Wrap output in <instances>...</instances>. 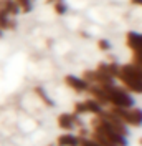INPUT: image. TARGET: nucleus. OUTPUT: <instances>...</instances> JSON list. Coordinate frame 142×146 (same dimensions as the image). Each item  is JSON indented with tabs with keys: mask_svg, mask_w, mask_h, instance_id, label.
Returning <instances> with one entry per match:
<instances>
[{
	"mask_svg": "<svg viewBox=\"0 0 142 146\" xmlns=\"http://www.w3.org/2000/svg\"><path fill=\"white\" fill-rule=\"evenodd\" d=\"M91 126H93V133H96L99 136H103L104 139L111 141L114 146H127V138L122 136L121 133H117L114 128L109 126V123L104 121L99 116H94L91 119Z\"/></svg>",
	"mask_w": 142,
	"mask_h": 146,
	"instance_id": "f03ea898",
	"label": "nucleus"
},
{
	"mask_svg": "<svg viewBox=\"0 0 142 146\" xmlns=\"http://www.w3.org/2000/svg\"><path fill=\"white\" fill-rule=\"evenodd\" d=\"M103 110H104V108H103L96 100L88 98V100L78 101V103L73 106V113H74V115H78V116H81V115H94V116H98Z\"/></svg>",
	"mask_w": 142,
	"mask_h": 146,
	"instance_id": "20e7f679",
	"label": "nucleus"
},
{
	"mask_svg": "<svg viewBox=\"0 0 142 146\" xmlns=\"http://www.w3.org/2000/svg\"><path fill=\"white\" fill-rule=\"evenodd\" d=\"M98 48H99V50H103V52H109V50L112 48V45H111V42H109V40L101 38V40H98Z\"/></svg>",
	"mask_w": 142,
	"mask_h": 146,
	"instance_id": "2eb2a0df",
	"label": "nucleus"
},
{
	"mask_svg": "<svg viewBox=\"0 0 142 146\" xmlns=\"http://www.w3.org/2000/svg\"><path fill=\"white\" fill-rule=\"evenodd\" d=\"M109 111H112L117 118L124 123L126 126L139 128L142 126V110L131 106V108H107Z\"/></svg>",
	"mask_w": 142,
	"mask_h": 146,
	"instance_id": "7ed1b4c3",
	"label": "nucleus"
},
{
	"mask_svg": "<svg viewBox=\"0 0 142 146\" xmlns=\"http://www.w3.org/2000/svg\"><path fill=\"white\" fill-rule=\"evenodd\" d=\"M56 125H58V128L64 129L66 133H71L73 128H76L80 125V116L74 115V113H68V111L60 113L58 118H56Z\"/></svg>",
	"mask_w": 142,
	"mask_h": 146,
	"instance_id": "423d86ee",
	"label": "nucleus"
},
{
	"mask_svg": "<svg viewBox=\"0 0 142 146\" xmlns=\"http://www.w3.org/2000/svg\"><path fill=\"white\" fill-rule=\"evenodd\" d=\"M35 91L38 93V95H40V96H41V100H43L45 103L48 105V106H55V101H51V98H50V96L46 95V91H45L43 88H41V86H38V88H36Z\"/></svg>",
	"mask_w": 142,
	"mask_h": 146,
	"instance_id": "ddd939ff",
	"label": "nucleus"
},
{
	"mask_svg": "<svg viewBox=\"0 0 142 146\" xmlns=\"http://www.w3.org/2000/svg\"><path fill=\"white\" fill-rule=\"evenodd\" d=\"M141 145H142V138H141Z\"/></svg>",
	"mask_w": 142,
	"mask_h": 146,
	"instance_id": "6ab92c4d",
	"label": "nucleus"
},
{
	"mask_svg": "<svg viewBox=\"0 0 142 146\" xmlns=\"http://www.w3.org/2000/svg\"><path fill=\"white\" fill-rule=\"evenodd\" d=\"M17 28V22L13 20V17H9L5 12L0 10V30H15Z\"/></svg>",
	"mask_w": 142,
	"mask_h": 146,
	"instance_id": "f8f14e48",
	"label": "nucleus"
},
{
	"mask_svg": "<svg viewBox=\"0 0 142 146\" xmlns=\"http://www.w3.org/2000/svg\"><path fill=\"white\" fill-rule=\"evenodd\" d=\"M126 45L132 50V53L135 52H142V33L137 32H127L126 33Z\"/></svg>",
	"mask_w": 142,
	"mask_h": 146,
	"instance_id": "1a4fd4ad",
	"label": "nucleus"
},
{
	"mask_svg": "<svg viewBox=\"0 0 142 146\" xmlns=\"http://www.w3.org/2000/svg\"><path fill=\"white\" fill-rule=\"evenodd\" d=\"M98 116H99V118H103L104 121H107V123H109V126L114 128L116 131H117V133H121L122 136H126V138L129 136V128L126 126L124 123H122L121 119L117 118V116H116L112 111H109V110L106 108V110H103V111L99 113Z\"/></svg>",
	"mask_w": 142,
	"mask_h": 146,
	"instance_id": "39448f33",
	"label": "nucleus"
},
{
	"mask_svg": "<svg viewBox=\"0 0 142 146\" xmlns=\"http://www.w3.org/2000/svg\"><path fill=\"white\" fill-rule=\"evenodd\" d=\"M18 3V7H20V12H25V13H28L30 10L33 9L32 7V0H15Z\"/></svg>",
	"mask_w": 142,
	"mask_h": 146,
	"instance_id": "4468645a",
	"label": "nucleus"
},
{
	"mask_svg": "<svg viewBox=\"0 0 142 146\" xmlns=\"http://www.w3.org/2000/svg\"><path fill=\"white\" fill-rule=\"evenodd\" d=\"M103 90V96L106 101L107 108H131L134 106V100L129 91H126L124 88L117 86L114 83L109 85H99Z\"/></svg>",
	"mask_w": 142,
	"mask_h": 146,
	"instance_id": "f257e3e1",
	"label": "nucleus"
},
{
	"mask_svg": "<svg viewBox=\"0 0 142 146\" xmlns=\"http://www.w3.org/2000/svg\"><path fill=\"white\" fill-rule=\"evenodd\" d=\"M56 146H78V135L63 133L56 138Z\"/></svg>",
	"mask_w": 142,
	"mask_h": 146,
	"instance_id": "9b49d317",
	"label": "nucleus"
},
{
	"mask_svg": "<svg viewBox=\"0 0 142 146\" xmlns=\"http://www.w3.org/2000/svg\"><path fill=\"white\" fill-rule=\"evenodd\" d=\"M2 35H3V33H2V30H0V38H2Z\"/></svg>",
	"mask_w": 142,
	"mask_h": 146,
	"instance_id": "a211bd4d",
	"label": "nucleus"
},
{
	"mask_svg": "<svg viewBox=\"0 0 142 146\" xmlns=\"http://www.w3.org/2000/svg\"><path fill=\"white\" fill-rule=\"evenodd\" d=\"M119 82L124 85L126 91H131V93H137V95H142V82H139L137 78H132L131 75L127 73H122L121 70L117 72V76H116Z\"/></svg>",
	"mask_w": 142,
	"mask_h": 146,
	"instance_id": "0eeeda50",
	"label": "nucleus"
},
{
	"mask_svg": "<svg viewBox=\"0 0 142 146\" xmlns=\"http://www.w3.org/2000/svg\"><path fill=\"white\" fill-rule=\"evenodd\" d=\"M64 83H66V86H70L71 90L76 91V93H86L89 86L81 76H74V75H66L64 76Z\"/></svg>",
	"mask_w": 142,
	"mask_h": 146,
	"instance_id": "6e6552de",
	"label": "nucleus"
},
{
	"mask_svg": "<svg viewBox=\"0 0 142 146\" xmlns=\"http://www.w3.org/2000/svg\"><path fill=\"white\" fill-rule=\"evenodd\" d=\"M0 10L5 12L9 17H17L20 13V7L15 0H0Z\"/></svg>",
	"mask_w": 142,
	"mask_h": 146,
	"instance_id": "9d476101",
	"label": "nucleus"
},
{
	"mask_svg": "<svg viewBox=\"0 0 142 146\" xmlns=\"http://www.w3.org/2000/svg\"><path fill=\"white\" fill-rule=\"evenodd\" d=\"M131 63L137 65V66H141L142 68V52H135V53H132V62Z\"/></svg>",
	"mask_w": 142,
	"mask_h": 146,
	"instance_id": "f3484780",
	"label": "nucleus"
},
{
	"mask_svg": "<svg viewBox=\"0 0 142 146\" xmlns=\"http://www.w3.org/2000/svg\"><path fill=\"white\" fill-rule=\"evenodd\" d=\"M55 12H56L58 15H64V13L68 12L66 3H63V2H55Z\"/></svg>",
	"mask_w": 142,
	"mask_h": 146,
	"instance_id": "dca6fc26",
	"label": "nucleus"
}]
</instances>
